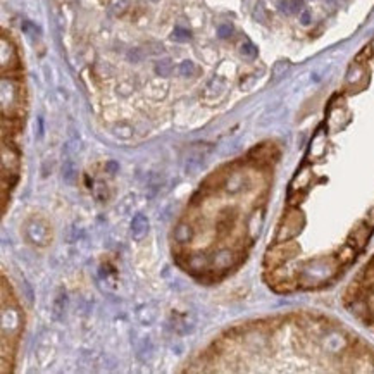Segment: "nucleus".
<instances>
[{"instance_id": "nucleus-17", "label": "nucleus", "mask_w": 374, "mask_h": 374, "mask_svg": "<svg viewBox=\"0 0 374 374\" xmlns=\"http://www.w3.org/2000/svg\"><path fill=\"white\" fill-rule=\"evenodd\" d=\"M309 22H310L309 12H304V14H302V24H309Z\"/></svg>"}, {"instance_id": "nucleus-2", "label": "nucleus", "mask_w": 374, "mask_h": 374, "mask_svg": "<svg viewBox=\"0 0 374 374\" xmlns=\"http://www.w3.org/2000/svg\"><path fill=\"white\" fill-rule=\"evenodd\" d=\"M149 229H150V222H149V218L143 214H136L131 221V236H133V240L140 242L143 240L147 235H149Z\"/></svg>"}, {"instance_id": "nucleus-6", "label": "nucleus", "mask_w": 374, "mask_h": 374, "mask_svg": "<svg viewBox=\"0 0 374 374\" xmlns=\"http://www.w3.org/2000/svg\"><path fill=\"white\" fill-rule=\"evenodd\" d=\"M64 309H66V293H61L54 302V319L61 321L64 317Z\"/></svg>"}, {"instance_id": "nucleus-4", "label": "nucleus", "mask_w": 374, "mask_h": 374, "mask_svg": "<svg viewBox=\"0 0 374 374\" xmlns=\"http://www.w3.org/2000/svg\"><path fill=\"white\" fill-rule=\"evenodd\" d=\"M76 176H78L76 164L73 162V159H67L62 164V179H64L67 185H73V183L76 181Z\"/></svg>"}, {"instance_id": "nucleus-8", "label": "nucleus", "mask_w": 374, "mask_h": 374, "mask_svg": "<svg viewBox=\"0 0 374 374\" xmlns=\"http://www.w3.org/2000/svg\"><path fill=\"white\" fill-rule=\"evenodd\" d=\"M171 71H173V62L169 61V59H164V61L157 62L155 73L159 74V76H169Z\"/></svg>"}, {"instance_id": "nucleus-13", "label": "nucleus", "mask_w": 374, "mask_h": 374, "mask_svg": "<svg viewBox=\"0 0 374 374\" xmlns=\"http://www.w3.org/2000/svg\"><path fill=\"white\" fill-rule=\"evenodd\" d=\"M126 7H128V0H116V2L110 5V12H112L114 16H119L126 11Z\"/></svg>"}, {"instance_id": "nucleus-10", "label": "nucleus", "mask_w": 374, "mask_h": 374, "mask_svg": "<svg viewBox=\"0 0 374 374\" xmlns=\"http://www.w3.org/2000/svg\"><path fill=\"white\" fill-rule=\"evenodd\" d=\"M229 261H231V252H229V250H222V252H219V254L216 255L214 264L218 265V267H228Z\"/></svg>"}, {"instance_id": "nucleus-19", "label": "nucleus", "mask_w": 374, "mask_h": 374, "mask_svg": "<svg viewBox=\"0 0 374 374\" xmlns=\"http://www.w3.org/2000/svg\"><path fill=\"white\" fill-rule=\"evenodd\" d=\"M152 2H157V0H152Z\"/></svg>"}, {"instance_id": "nucleus-12", "label": "nucleus", "mask_w": 374, "mask_h": 374, "mask_svg": "<svg viewBox=\"0 0 374 374\" xmlns=\"http://www.w3.org/2000/svg\"><path fill=\"white\" fill-rule=\"evenodd\" d=\"M178 69H179V74H181V76H186V78L193 76V74H195V64H193L192 61H183L181 64H179Z\"/></svg>"}, {"instance_id": "nucleus-11", "label": "nucleus", "mask_w": 374, "mask_h": 374, "mask_svg": "<svg viewBox=\"0 0 374 374\" xmlns=\"http://www.w3.org/2000/svg\"><path fill=\"white\" fill-rule=\"evenodd\" d=\"M152 352H154V347H152V342H150V338H143L142 340V345L138 347V357L140 359H143V353H147L149 355V359L152 357Z\"/></svg>"}, {"instance_id": "nucleus-5", "label": "nucleus", "mask_w": 374, "mask_h": 374, "mask_svg": "<svg viewBox=\"0 0 374 374\" xmlns=\"http://www.w3.org/2000/svg\"><path fill=\"white\" fill-rule=\"evenodd\" d=\"M193 238V229L192 226L188 224H179L178 228L175 229V240L179 242V243H188L192 242Z\"/></svg>"}, {"instance_id": "nucleus-9", "label": "nucleus", "mask_w": 374, "mask_h": 374, "mask_svg": "<svg viewBox=\"0 0 374 374\" xmlns=\"http://www.w3.org/2000/svg\"><path fill=\"white\" fill-rule=\"evenodd\" d=\"M171 38L175 42H179V44H183V42H188L190 38H192V33L188 31V29H185V28H175V31H173V35H171Z\"/></svg>"}, {"instance_id": "nucleus-18", "label": "nucleus", "mask_w": 374, "mask_h": 374, "mask_svg": "<svg viewBox=\"0 0 374 374\" xmlns=\"http://www.w3.org/2000/svg\"><path fill=\"white\" fill-rule=\"evenodd\" d=\"M107 167H109V169H112V171H116V169H117V164L109 162V164H107Z\"/></svg>"}, {"instance_id": "nucleus-1", "label": "nucleus", "mask_w": 374, "mask_h": 374, "mask_svg": "<svg viewBox=\"0 0 374 374\" xmlns=\"http://www.w3.org/2000/svg\"><path fill=\"white\" fill-rule=\"evenodd\" d=\"M26 236H28V240L31 242V243L45 247V245L52 240V231L44 221L33 219V221H29L28 226H26Z\"/></svg>"}, {"instance_id": "nucleus-7", "label": "nucleus", "mask_w": 374, "mask_h": 374, "mask_svg": "<svg viewBox=\"0 0 374 374\" xmlns=\"http://www.w3.org/2000/svg\"><path fill=\"white\" fill-rule=\"evenodd\" d=\"M280 7H281V11L283 12L291 14V12H297L298 9L302 7V0H281Z\"/></svg>"}, {"instance_id": "nucleus-3", "label": "nucleus", "mask_w": 374, "mask_h": 374, "mask_svg": "<svg viewBox=\"0 0 374 374\" xmlns=\"http://www.w3.org/2000/svg\"><path fill=\"white\" fill-rule=\"evenodd\" d=\"M136 317H138V321L142 324H152L154 321L157 319V305L155 304H145L142 305L138 309V312H136Z\"/></svg>"}, {"instance_id": "nucleus-16", "label": "nucleus", "mask_w": 374, "mask_h": 374, "mask_svg": "<svg viewBox=\"0 0 374 374\" xmlns=\"http://www.w3.org/2000/svg\"><path fill=\"white\" fill-rule=\"evenodd\" d=\"M366 222H367V226H369V228H374V209L369 212V216H367Z\"/></svg>"}, {"instance_id": "nucleus-14", "label": "nucleus", "mask_w": 374, "mask_h": 374, "mask_svg": "<svg viewBox=\"0 0 374 374\" xmlns=\"http://www.w3.org/2000/svg\"><path fill=\"white\" fill-rule=\"evenodd\" d=\"M242 54H243L245 57L254 59L255 55H257V48H255V45H252V44H243L242 45Z\"/></svg>"}, {"instance_id": "nucleus-15", "label": "nucleus", "mask_w": 374, "mask_h": 374, "mask_svg": "<svg viewBox=\"0 0 374 374\" xmlns=\"http://www.w3.org/2000/svg\"><path fill=\"white\" fill-rule=\"evenodd\" d=\"M231 33H233V28H231V26H228V24L219 26V29H218L219 38H229V37H231Z\"/></svg>"}]
</instances>
